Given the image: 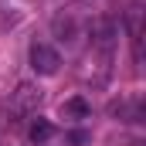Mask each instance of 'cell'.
<instances>
[{"label": "cell", "instance_id": "2", "mask_svg": "<svg viewBox=\"0 0 146 146\" xmlns=\"http://www.w3.org/2000/svg\"><path fill=\"white\" fill-rule=\"evenodd\" d=\"M37 106H41V88H34L31 82L17 85V92H14V102H10V112H14V115H34Z\"/></svg>", "mask_w": 146, "mask_h": 146}, {"label": "cell", "instance_id": "1", "mask_svg": "<svg viewBox=\"0 0 146 146\" xmlns=\"http://www.w3.org/2000/svg\"><path fill=\"white\" fill-rule=\"evenodd\" d=\"M27 61H31L34 75H41V78H51V75H58V68H61L58 48H51V44H44V41H34V44H31Z\"/></svg>", "mask_w": 146, "mask_h": 146}, {"label": "cell", "instance_id": "4", "mask_svg": "<svg viewBox=\"0 0 146 146\" xmlns=\"http://www.w3.org/2000/svg\"><path fill=\"white\" fill-rule=\"evenodd\" d=\"M27 133H31V143H48V139L54 136V126H51L48 119H41V115H37L34 122H31V129H27Z\"/></svg>", "mask_w": 146, "mask_h": 146}, {"label": "cell", "instance_id": "3", "mask_svg": "<svg viewBox=\"0 0 146 146\" xmlns=\"http://www.w3.org/2000/svg\"><path fill=\"white\" fill-rule=\"evenodd\" d=\"M61 115H65V119H88V115H92V106H88L82 95H72L68 102H61Z\"/></svg>", "mask_w": 146, "mask_h": 146}, {"label": "cell", "instance_id": "5", "mask_svg": "<svg viewBox=\"0 0 146 146\" xmlns=\"http://www.w3.org/2000/svg\"><path fill=\"white\" fill-rule=\"evenodd\" d=\"M115 115H126V122H139L143 119V109H139V99H133V102H119V106H112Z\"/></svg>", "mask_w": 146, "mask_h": 146}]
</instances>
